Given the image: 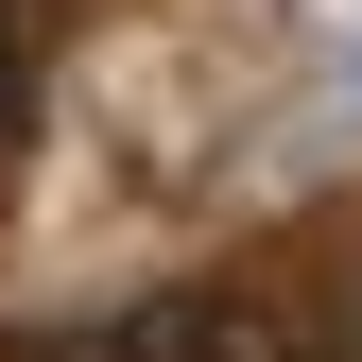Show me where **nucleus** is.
<instances>
[{"label": "nucleus", "instance_id": "f257e3e1", "mask_svg": "<svg viewBox=\"0 0 362 362\" xmlns=\"http://www.w3.org/2000/svg\"><path fill=\"white\" fill-rule=\"evenodd\" d=\"M35 362H328V310H310V276H190L104 328H52Z\"/></svg>", "mask_w": 362, "mask_h": 362}]
</instances>
